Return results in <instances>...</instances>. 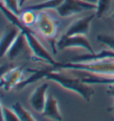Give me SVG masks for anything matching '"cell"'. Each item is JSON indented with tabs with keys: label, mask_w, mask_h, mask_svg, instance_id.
Masks as SVG:
<instances>
[{
	"label": "cell",
	"mask_w": 114,
	"mask_h": 121,
	"mask_svg": "<svg viewBox=\"0 0 114 121\" xmlns=\"http://www.w3.org/2000/svg\"><path fill=\"white\" fill-rule=\"evenodd\" d=\"M51 69H52V68H45V69H38V70L28 69V72L31 73V74H30L28 78H25L21 82H20V83L17 85V87L15 89L18 90V91H20L21 89L25 88V87L28 86L29 84H31V83H33V82H38V80H40V79H42V78H46L47 73H48Z\"/></svg>",
	"instance_id": "obj_14"
},
{
	"label": "cell",
	"mask_w": 114,
	"mask_h": 121,
	"mask_svg": "<svg viewBox=\"0 0 114 121\" xmlns=\"http://www.w3.org/2000/svg\"><path fill=\"white\" fill-rule=\"evenodd\" d=\"M1 11L5 18L8 20L12 24L17 26L21 31H22L25 38L27 39V42L29 45L30 50L32 53V59L35 61H42L44 63H47L52 66H55L56 62L52 57L50 53L45 48V47L40 43V41L38 38L35 36L32 30H30V27L25 26L20 20V17L13 13L9 9H7L3 4H1Z\"/></svg>",
	"instance_id": "obj_1"
},
{
	"label": "cell",
	"mask_w": 114,
	"mask_h": 121,
	"mask_svg": "<svg viewBox=\"0 0 114 121\" xmlns=\"http://www.w3.org/2000/svg\"><path fill=\"white\" fill-rule=\"evenodd\" d=\"M26 48H29L27 39L25 38V35L22 31H21L19 33V35L17 36V38L15 39L13 45L11 46V48H9V50L7 51L6 55H5V57L9 61L14 60L25 51Z\"/></svg>",
	"instance_id": "obj_11"
},
{
	"label": "cell",
	"mask_w": 114,
	"mask_h": 121,
	"mask_svg": "<svg viewBox=\"0 0 114 121\" xmlns=\"http://www.w3.org/2000/svg\"><path fill=\"white\" fill-rule=\"evenodd\" d=\"M55 48L60 50L70 49V48H81L86 50L87 53L90 54L95 53L86 35L66 36L63 34L56 41Z\"/></svg>",
	"instance_id": "obj_5"
},
{
	"label": "cell",
	"mask_w": 114,
	"mask_h": 121,
	"mask_svg": "<svg viewBox=\"0 0 114 121\" xmlns=\"http://www.w3.org/2000/svg\"><path fill=\"white\" fill-rule=\"evenodd\" d=\"M64 0H45L43 2L38 4L28 5L25 8L31 9L35 12H40V11H46L48 9H57L61 4L63 3Z\"/></svg>",
	"instance_id": "obj_15"
},
{
	"label": "cell",
	"mask_w": 114,
	"mask_h": 121,
	"mask_svg": "<svg viewBox=\"0 0 114 121\" xmlns=\"http://www.w3.org/2000/svg\"><path fill=\"white\" fill-rule=\"evenodd\" d=\"M34 26L38 33H40V35L46 39H53L58 30L57 22L46 11L38 12L37 21Z\"/></svg>",
	"instance_id": "obj_6"
},
{
	"label": "cell",
	"mask_w": 114,
	"mask_h": 121,
	"mask_svg": "<svg viewBox=\"0 0 114 121\" xmlns=\"http://www.w3.org/2000/svg\"><path fill=\"white\" fill-rule=\"evenodd\" d=\"M37 15L38 13H36L35 11L31 9L23 8L20 14V20L21 22L27 27L34 26L37 21Z\"/></svg>",
	"instance_id": "obj_16"
},
{
	"label": "cell",
	"mask_w": 114,
	"mask_h": 121,
	"mask_svg": "<svg viewBox=\"0 0 114 121\" xmlns=\"http://www.w3.org/2000/svg\"><path fill=\"white\" fill-rule=\"evenodd\" d=\"M109 95L112 96L114 98V84H110L109 86H108V90L106 91Z\"/></svg>",
	"instance_id": "obj_23"
},
{
	"label": "cell",
	"mask_w": 114,
	"mask_h": 121,
	"mask_svg": "<svg viewBox=\"0 0 114 121\" xmlns=\"http://www.w3.org/2000/svg\"><path fill=\"white\" fill-rule=\"evenodd\" d=\"M112 18H113V20H114V13H112Z\"/></svg>",
	"instance_id": "obj_27"
},
{
	"label": "cell",
	"mask_w": 114,
	"mask_h": 121,
	"mask_svg": "<svg viewBox=\"0 0 114 121\" xmlns=\"http://www.w3.org/2000/svg\"><path fill=\"white\" fill-rule=\"evenodd\" d=\"M41 114L45 117L52 119V120H63V115L60 111L59 103H58L57 99L54 97V95H52V94L47 95L46 105H45L44 110Z\"/></svg>",
	"instance_id": "obj_12"
},
{
	"label": "cell",
	"mask_w": 114,
	"mask_h": 121,
	"mask_svg": "<svg viewBox=\"0 0 114 121\" xmlns=\"http://www.w3.org/2000/svg\"><path fill=\"white\" fill-rule=\"evenodd\" d=\"M11 108L14 110V112L16 113V115L18 116V117L20 118V121H35V120H37V119L33 117V115H32L30 111H28L25 108H23L19 102L13 103Z\"/></svg>",
	"instance_id": "obj_18"
},
{
	"label": "cell",
	"mask_w": 114,
	"mask_h": 121,
	"mask_svg": "<svg viewBox=\"0 0 114 121\" xmlns=\"http://www.w3.org/2000/svg\"><path fill=\"white\" fill-rule=\"evenodd\" d=\"M23 80V68L12 67L2 73L0 85L5 91H9L13 88H16L17 85Z\"/></svg>",
	"instance_id": "obj_7"
},
{
	"label": "cell",
	"mask_w": 114,
	"mask_h": 121,
	"mask_svg": "<svg viewBox=\"0 0 114 121\" xmlns=\"http://www.w3.org/2000/svg\"><path fill=\"white\" fill-rule=\"evenodd\" d=\"M1 113L4 121H20V118L18 117L13 108H7L3 104H1Z\"/></svg>",
	"instance_id": "obj_21"
},
{
	"label": "cell",
	"mask_w": 114,
	"mask_h": 121,
	"mask_svg": "<svg viewBox=\"0 0 114 121\" xmlns=\"http://www.w3.org/2000/svg\"><path fill=\"white\" fill-rule=\"evenodd\" d=\"M48 88V83H42L41 85L34 89V91L31 92L29 98V102L34 111L38 113L43 112L47 101Z\"/></svg>",
	"instance_id": "obj_8"
},
{
	"label": "cell",
	"mask_w": 114,
	"mask_h": 121,
	"mask_svg": "<svg viewBox=\"0 0 114 121\" xmlns=\"http://www.w3.org/2000/svg\"><path fill=\"white\" fill-rule=\"evenodd\" d=\"M97 40L100 43L104 44L106 47H108L109 49H111L114 51V36L110 35H98Z\"/></svg>",
	"instance_id": "obj_22"
},
{
	"label": "cell",
	"mask_w": 114,
	"mask_h": 121,
	"mask_svg": "<svg viewBox=\"0 0 114 121\" xmlns=\"http://www.w3.org/2000/svg\"><path fill=\"white\" fill-rule=\"evenodd\" d=\"M55 67L68 71L85 72L86 73L102 77L114 76V59H98L83 62L69 61L66 63L56 62Z\"/></svg>",
	"instance_id": "obj_2"
},
{
	"label": "cell",
	"mask_w": 114,
	"mask_h": 121,
	"mask_svg": "<svg viewBox=\"0 0 114 121\" xmlns=\"http://www.w3.org/2000/svg\"><path fill=\"white\" fill-rule=\"evenodd\" d=\"M56 67L54 66L47 73L46 79L56 82L65 90L75 92L81 96L86 101H90L91 97L94 93V91L90 84L83 82L82 78L75 76H67L56 71Z\"/></svg>",
	"instance_id": "obj_3"
},
{
	"label": "cell",
	"mask_w": 114,
	"mask_h": 121,
	"mask_svg": "<svg viewBox=\"0 0 114 121\" xmlns=\"http://www.w3.org/2000/svg\"><path fill=\"white\" fill-rule=\"evenodd\" d=\"M98 59H114V51L111 49H103L101 52L90 54L87 53L86 55H82L79 56H76L71 62H83V61H91V60H98Z\"/></svg>",
	"instance_id": "obj_13"
},
{
	"label": "cell",
	"mask_w": 114,
	"mask_h": 121,
	"mask_svg": "<svg viewBox=\"0 0 114 121\" xmlns=\"http://www.w3.org/2000/svg\"><path fill=\"white\" fill-rule=\"evenodd\" d=\"M21 32V30L17 26L12 24V27L6 28L4 31L1 34V39H0V48H1V57H4L9 48L14 42L15 39L19 33Z\"/></svg>",
	"instance_id": "obj_10"
},
{
	"label": "cell",
	"mask_w": 114,
	"mask_h": 121,
	"mask_svg": "<svg viewBox=\"0 0 114 121\" xmlns=\"http://www.w3.org/2000/svg\"><path fill=\"white\" fill-rule=\"evenodd\" d=\"M82 1H85V2H86V3L94 4H96V3H97V0H82Z\"/></svg>",
	"instance_id": "obj_24"
},
{
	"label": "cell",
	"mask_w": 114,
	"mask_h": 121,
	"mask_svg": "<svg viewBox=\"0 0 114 121\" xmlns=\"http://www.w3.org/2000/svg\"><path fill=\"white\" fill-rule=\"evenodd\" d=\"M28 1H30V0H20V5H21V7H23V5H24Z\"/></svg>",
	"instance_id": "obj_25"
},
{
	"label": "cell",
	"mask_w": 114,
	"mask_h": 121,
	"mask_svg": "<svg viewBox=\"0 0 114 121\" xmlns=\"http://www.w3.org/2000/svg\"><path fill=\"white\" fill-rule=\"evenodd\" d=\"M94 15L90 14L85 17L77 19L76 21L71 22L67 28L64 35L66 36H74V35H87L90 30V24L93 21Z\"/></svg>",
	"instance_id": "obj_9"
},
{
	"label": "cell",
	"mask_w": 114,
	"mask_h": 121,
	"mask_svg": "<svg viewBox=\"0 0 114 121\" xmlns=\"http://www.w3.org/2000/svg\"><path fill=\"white\" fill-rule=\"evenodd\" d=\"M55 10L60 17L69 18L83 11H95L96 4H89L82 0H64L63 3Z\"/></svg>",
	"instance_id": "obj_4"
},
{
	"label": "cell",
	"mask_w": 114,
	"mask_h": 121,
	"mask_svg": "<svg viewBox=\"0 0 114 121\" xmlns=\"http://www.w3.org/2000/svg\"><path fill=\"white\" fill-rule=\"evenodd\" d=\"M2 3L6 7L9 9L13 13H14L17 16H20L21 14V5H20V0H1Z\"/></svg>",
	"instance_id": "obj_20"
},
{
	"label": "cell",
	"mask_w": 114,
	"mask_h": 121,
	"mask_svg": "<svg viewBox=\"0 0 114 121\" xmlns=\"http://www.w3.org/2000/svg\"><path fill=\"white\" fill-rule=\"evenodd\" d=\"M87 76L82 78L83 82L88 84H93V83H96V84H114V76L111 77H102V76H98V75H94V74H90V73H86Z\"/></svg>",
	"instance_id": "obj_17"
},
{
	"label": "cell",
	"mask_w": 114,
	"mask_h": 121,
	"mask_svg": "<svg viewBox=\"0 0 114 121\" xmlns=\"http://www.w3.org/2000/svg\"><path fill=\"white\" fill-rule=\"evenodd\" d=\"M112 0H97L95 15L98 18H102L110 11Z\"/></svg>",
	"instance_id": "obj_19"
},
{
	"label": "cell",
	"mask_w": 114,
	"mask_h": 121,
	"mask_svg": "<svg viewBox=\"0 0 114 121\" xmlns=\"http://www.w3.org/2000/svg\"><path fill=\"white\" fill-rule=\"evenodd\" d=\"M111 112L113 113V115H114V102H113V104H112V108H111Z\"/></svg>",
	"instance_id": "obj_26"
}]
</instances>
